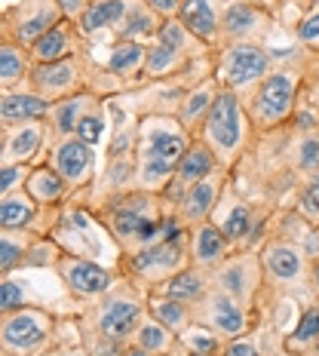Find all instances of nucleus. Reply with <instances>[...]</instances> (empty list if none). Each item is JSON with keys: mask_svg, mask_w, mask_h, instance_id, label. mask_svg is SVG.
I'll list each match as a JSON object with an SVG mask.
<instances>
[{"mask_svg": "<svg viewBox=\"0 0 319 356\" xmlns=\"http://www.w3.org/2000/svg\"><path fill=\"white\" fill-rule=\"evenodd\" d=\"M224 356H258V350H255V344L252 341H231L227 344V350H224Z\"/></svg>", "mask_w": 319, "mask_h": 356, "instance_id": "nucleus-45", "label": "nucleus"}, {"mask_svg": "<svg viewBox=\"0 0 319 356\" xmlns=\"http://www.w3.org/2000/svg\"><path fill=\"white\" fill-rule=\"evenodd\" d=\"M47 215L43 206H37L28 191H13V194L0 197V231H34L37 234V218Z\"/></svg>", "mask_w": 319, "mask_h": 356, "instance_id": "nucleus-29", "label": "nucleus"}, {"mask_svg": "<svg viewBox=\"0 0 319 356\" xmlns=\"http://www.w3.org/2000/svg\"><path fill=\"white\" fill-rule=\"evenodd\" d=\"M197 58H188L184 53H178L172 47H163V43H147V58H145V83L147 80H172L181 77L184 71L194 68Z\"/></svg>", "mask_w": 319, "mask_h": 356, "instance_id": "nucleus-32", "label": "nucleus"}, {"mask_svg": "<svg viewBox=\"0 0 319 356\" xmlns=\"http://www.w3.org/2000/svg\"><path fill=\"white\" fill-rule=\"evenodd\" d=\"M147 316L157 320L160 325H166L169 332H175L178 338L194 325V307L181 301H172L160 292H147Z\"/></svg>", "mask_w": 319, "mask_h": 356, "instance_id": "nucleus-33", "label": "nucleus"}, {"mask_svg": "<svg viewBox=\"0 0 319 356\" xmlns=\"http://www.w3.org/2000/svg\"><path fill=\"white\" fill-rule=\"evenodd\" d=\"M231 0H184L178 19L188 25V31H194L203 43H209L212 49H218L221 43V13Z\"/></svg>", "mask_w": 319, "mask_h": 356, "instance_id": "nucleus-21", "label": "nucleus"}, {"mask_svg": "<svg viewBox=\"0 0 319 356\" xmlns=\"http://www.w3.org/2000/svg\"><path fill=\"white\" fill-rule=\"evenodd\" d=\"M255 323V310L249 304L236 301L234 295L221 292V289H209L203 301L194 307V325H203V329L215 332L224 341H236L243 338Z\"/></svg>", "mask_w": 319, "mask_h": 356, "instance_id": "nucleus-9", "label": "nucleus"}, {"mask_svg": "<svg viewBox=\"0 0 319 356\" xmlns=\"http://www.w3.org/2000/svg\"><path fill=\"white\" fill-rule=\"evenodd\" d=\"M31 56H34V62H58V58L86 56V37L80 34L74 19H62L56 28H49V31L34 43Z\"/></svg>", "mask_w": 319, "mask_h": 356, "instance_id": "nucleus-19", "label": "nucleus"}, {"mask_svg": "<svg viewBox=\"0 0 319 356\" xmlns=\"http://www.w3.org/2000/svg\"><path fill=\"white\" fill-rule=\"evenodd\" d=\"M151 10H157L163 19H169V16H178V10H181V3L184 0H145Z\"/></svg>", "mask_w": 319, "mask_h": 356, "instance_id": "nucleus-43", "label": "nucleus"}, {"mask_svg": "<svg viewBox=\"0 0 319 356\" xmlns=\"http://www.w3.org/2000/svg\"><path fill=\"white\" fill-rule=\"evenodd\" d=\"M123 356H151V353H147L145 347H138V344H129V350H126Z\"/></svg>", "mask_w": 319, "mask_h": 356, "instance_id": "nucleus-46", "label": "nucleus"}, {"mask_svg": "<svg viewBox=\"0 0 319 356\" xmlns=\"http://www.w3.org/2000/svg\"><path fill=\"white\" fill-rule=\"evenodd\" d=\"M53 332V316L43 307H22L16 314H3V329H0V338H3V350L10 353H31Z\"/></svg>", "mask_w": 319, "mask_h": 356, "instance_id": "nucleus-13", "label": "nucleus"}, {"mask_svg": "<svg viewBox=\"0 0 319 356\" xmlns=\"http://www.w3.org/2000/svg\"><path fill=\"white\" fill-rule=\"evenodd\" d=\"M56 3H58V10L65 13V19H74V22H77L80 13H83L86 6H89V0H56Z\"/></svg>", "mask_w": 319, "mask_h": 356, "instance_id": "nucleus-44", "label": "nucleus"}, {"mask_svg": "<svg viewBox=\"0 0 319 356\" xmlns=\"http://www.w3.org/2000/svg\"><path fill=\"white\" fill-rule=\"evenodd\" d=\"M101 102V95H95L92 89H83V92L71 95V99H62L56 102L53 111H49V117L43 123H47V138L49 145L53 142H62V138H71L74 132H77V123L83 120V114L89 108H95Z\"/></svg>", "mask_w": 319, "mask_h": 356, "instance_id": "nucleus-20", "label": "nucleus"}, {"mask_svg": "<svg viewBox=\"0 0 319 356\" xmlns=\"http://www.w3.org/2000/svg\"><path fill=\"white\" fill-rule=\"evenodd\" d=\"M261 264L264 280L270 286H295L307 273V252L286 236H273L261 243Z\"/></svg>", "mask_w": 319, "mask_h": 356, "instance_id": "nucleus-16", "label": "nucleus"}, {"mask_svg": "<svg viewBox=\"0 0 319 356\" xmlns=\"http://www.w3.org/2000/svg\"><path fill=\"white\" fill-rule=\"evenodd\" d=\"M145 58H147V43L136 40H117L111 47L105 71L114 74L117 80H129V83H145Z\"/></svg>", "mask_w": 319, "mask_h": 356, "instance_id": "nucleus-31", "label": "nucleus"}, {"mask_svg": "<svg viewBox=\"0 0 319 356\" xmlns=\"http://www.w3.org/2000/svg\"><path fill=\"white\" fill-rule=\"evenodd\" d=\"M310 356H319V338L313 341V347H310Z\"/></svg>", "mask_w": 319, "mask_h": 356, "instance_id": "nucleus-48", "label": "nucleus"}, {"mask_svg": "<svg viewBox=\"0 0 319 356\" xmlns=\"http://www.w3.org/2000/svg\"><path fill=\"white\" fill-rule=\"evenodd\" d=\"M255 126H252L246 105H243V95L234 89L218 86V95L212 102V111L206 117L203 129L197 132V138H203L206 145L215 151L218 163L234 172L243 163V157L252 151V138H255Z\"/></svg>", "mask_w": 319, "mask_h": 356, "instance_id": "nucleus-4", "label": "nucleus"}, {"mask_svg": "<svg viewBox=\"0 0 319 356\" xmlns=\"http://www.w3.org/2000/svg\"><path fill=\"white\" fill-rule=\"evenodd\" d=\"M43 145H49L47 123L43 120L3 126V129H0V166H16V163L31 166V160H37Z\"/></svg>", "mask_w": 319, "mask_h": 356, "instance_id": "nucleus-18", "label": "nucleus"}, {"mask_svg": "<svg viewBox=\"0 0 319 356\" xmlns=\"http://www.w3.org/2000/svg\"><path fill=\"white\" fill-rule=\"evenodd\" d=\"M163 25V16L157 10L145 3V0H132L126 19L117 25L114 31V43L117 40H136V43H154L157 40V31Z\"/></svg>", "mask_w": 319, "mask_h": 356, "instance_id": "nucleus-30", "label": "nucleus"}, {"mask_svg": "<svg viewBox=\"0 0 319 356\" xmlns=\"http://www.w3.org/2000/svg\"><path fill=\"white\" fill-rule=\"evenodd\" d=\"M53 105L47 99H40L28 86L19 89H3L0 95V126H19V123H37L47 120Z\"/></svg>", "mask_w": 319, "mask_h": 356, "instance_id": "nucleus-23", "label": "nucleus"}, {"mask_svg": "<svg viewBox=\"0 0 319 356\" xmlns=\"http://www.w3.org/2000/svg\"><path fill=\"white\" fill-rule=\"evenodd\" d=\"M105 129H108V123H105V102H99V105L89 108L83 114V120L77 123V132H74V136H77L80 142H86V145L95 147L101 142V136H105Z\"/></svg>", "mask_w": 319, "mask_h": 356, "instance_id": "nucleus-40", "label": "nucleus"}, {"mask_svg": "<svg viewBox=\"0 0 319 356\" xmlns=\"http://www.w3.org/2000/svg\"><path fill=\"white\" fill-rule=\"evenodd\" d=\"M295 212L301 215L307 225L319 227V172L304 178V184L298 188V203H295Z\"/></svg>", "mask_w": 319, "mask_h": 356, "instance_id": "nucleus-39", "label": "nucleus"}, {"mask_svg": "<svg viewBox=\"0 0 319 356\" xmlns=\"http://www.w3.org/2000/svg\"><path fill=\"white\" fill-rule=\"evenodd\" d=\"M147 320V292L120 277V283L101 295L83 316V338L95 356H123L132 335Z\"/></svg>", "mask_w": 319, "mask_h": 356, "instance_id": "nucleus-1", "label": "nucleus"}, {"mask_svg": "<svg viewBox=\"0 0 319 356\" xmlns=\"http://www.w3.org/2000/svg\"><path fill=\"white\" fill-rule=\"evenodd\" d=\"M277 25L273 3L267 0H231L221 13V43H264Z\"/></svg>", "mask_w": 319, "mask_h": 356, "instance_id": "nucleus-10", "label": "nucleus"}, {"mask_svg": "<svg viewBox=\"0 0 319 356\" xmlns=\"http://www.w3.org/2000/svg\"><path fill=\"white\" fill-rule=\"evenodd\" d=\"M227 169H218V172H212L209 178H203V181L190 184L188 191L181 194V200L172 206V212L181 218V225L188 227H197L203 225V221H212L215 212H218L221 206V197H224L227 191Z\"/></svg>", "mask_w": 319, "mask_h": 356, "instance_id": "nucleus-15", "label": "nucleus"}, {"mask_svg": "<svg viewBox=\"0 0 319 356\" xmlns=\"http://www.w3.org/2000/svg\"><path fill=\"white\" fill-rule=\"evenodd\" d=\"M316 138H319V129H316Z\"/></svg>", "mask_w": 319, "mask_h": 356, "instance_id": "nucleus-50", "label": "nucleus"}, {"mask_svg": "<svg viewBox=\"0 0 319 356\" xmlns=\"http://www.w3.org/2000/svg\"><path fill=\"white\" fill-rule=\"evenodd\" d=\"M292 31H295V40L301 43V49L319 56V0H310V3L304 6L301 19L295 22Z\"/></svg>", "mask_w": 319, "mask_h": 356, "instance_id": "nucleus-36", "label": "nucleus"}, {"mask_svg": "<svg viewBox=\"0 0 319 356\" xmlns=\"http://www.w3.org/2000/svg\"><path fill=\"white\" fill-rule=\"evenodd\" d=\"M212 286L221 289V292H227V295H234L236 301L255 307V298L267 286L261 252L249 249V246L243 252H231V255L212 270Z\"/></svg>", "mask_w": 319, "mask_h": 356, "instance_id": "nucleus-7", "label": "nucleus"}, {"mask_svg": "<svg viewBox=\"0 0 319 356\" xmlns=\"http://www.w3.org/2000/svg\"><path fill=\"white\" fill-rule=\"evenodd\" d=\"M215 95H218V80H215L212 74L209 77H203L199 83H194L188 92H184L181 105L175 108V117H178V123L190 132V136H197V132L203 129L206 117H209V111H212Z\"/></svg>", "mask_w": 319, "mask_h": 356, "instance_id": "nucleus-24", "label": "nucleus"}, {"mask_svg": "<svg viewBox=\"0 0 319 356\" xmlns=\"http://www.w3.org/2000/svg\"><path fill=\"white\" fill-rule=\"evenodd\" d=\"M56 356H89V353H83V350H65V353H56Z\"/></svg>", "mask_w": 319, "mask_h": 356, "instance_id": "nucleus-47", "label": "nucleus"}, {"mask_svg": "<svg viewBox=\"0 0 319 356\" xmlns=\"http://www.w3.org/2000/svg\"><path fill=\"white\" fill-rule=\"evenodd\" d=\"M56 273L62 277L65 289L74 295L77 301H99L101 295H108L111 289L120 283L114 270L95 264L86 255H74V252H62L56 261Z\"/></svg>", "mask_w": 319, "mask_h": 356, "instance_id": "nucleus-12", "label": "nucleus"}, {"mask_svg": "<svg viewBox=\"0 0 319 356\" xmlns=\"http://www.w3.org/2000/svg\"><path fill=\"white\" fill-rule=\"evenodd\" d=\"M270 71L273 53L264 43H224L212 53V77L240 95H249Z\"/></svg>", "mask_w": 319, "mask_h": 356, "instance_id": "nucleus-6", "label": "nucleus"}, {"mask_svg": "<svg viewBox=\"0 0 319 356\" xmlns=\"http://www.w3.org/2000/svg\"><path fill=\"white\" fill-rule=\"evenodd\" d=\"M209 289H212V273L203 270V267H197V264H188L184 270H178L175 277H169L160 289H154V292L166 295V298H172V301H181V304L197 307V304L209 295Z\"/></svg>", "mask_w": 319, "mask_h": 356, "instance_id": "nucleus-26", "label": "nucleus"}, {"mask_svg": "<svg viewBox=\"0 0 319 356\" xmlns=\"http://www.w3.org/2000/svg\"><path fill=\"white\" fill-rule=\"evenodd\" d=\"M295 356H301V353H295Z\"/></svg>", "mask_w": 319, "mask_h": 356, "instance_id": "nucleus-51", "label": "nucleus"}, {"mask_svg": "<svg viewBox=\"0 0 319 356\" xmlns=\"http://www.w3.org/2000/svg\"><path fill=\"white\" fill-rule=\"evenodd\" d=\"M89 71H86V56H71L58 58V62H34L31 77H28V89L47 99L49 105L62 99L89 89Z\"/></svg>", "mask_w": 319, "mask_h": 356, "instance_id": "nucleus-8", "label": "nucleus"}, {"mask_svg": "<svg viewBox=\"0 0 319 356\" xmlns=\"http://www.w3.org/2000/svg\"><path fill=\"white\" fill-rule=\"evenodd\" d=\"M218 169H224L218 163V157H215V151L209 145L203 142V138H197L194 136V142H190L188 147V154L181 157V163H178V169H175V178L169 181V188L163 191V200L169 203V209L181 200V194L190 188V184H197V181H203V178H209L212 172H218Z\"/></svg>", "mask_w": 319, "mask_h": 356, "instance_id": "nucleus-17", "label": "nucleus"}, {"mask_svg": "<svg viewBox=\"0 0 319 356\" xmlns=\"http://www.w3.org/2000/svg\"><path fill=\"white\" fill-rule=\"evenodd\" d=\"M301 3H310V0H301Z\"/></svg>", "mask_w": 319, "mask_h": 356, "instance_id": "nucleus-49", "label": "nucleus"}, {"mask_svg": "<svg viewBox=\"0 0 319 356\" xmlns=\"http://www.w3.org/2000/svg\"><path fill=\"white\" fill-rule=\"evenodd\" d=\"M310 58H288L283 65H273V71L252 89L249 95H243V105L252 126L258 136L273 129H286L292 123L295 111L301 105V92L307 86V74H310Z\"/></svg>", "mask_w": 319, "mask_h": 356, "instance_id": "nucleus-3", "label": "nucleus"}, {"mask_svg": "<svg viewBox=\"0 0 319 356\" xmlns=\"http://www.w3.org/2000/svg\"><path fill=\"white\" fill-rule=\"evenodd\" d=\"M190 264V252L181 243H151V246L120 252L117 258V273L129 283L142 286L145 292H154L166 283L169 277H175L178 270Z\"/></svg>", "mask_w": 319, "mask_h": 356, "instance_id": "nucleus-5", "label": "nucleus"}, {"mask_svg": "<svg viewBox=\"0 0 319 356\" xmlns=\"http://www.w3.org/2000/svg\"><path fill=\"white\" fill-rule=\"evenodd\" d=\"M65 19L56 0H19L3 10V37H13L16 43L31 49L49 28H56Z\"/></svg>", "mask_w": 319, "mask_h": 356, "instance_id": "nucleus-11", "label": "nucleus"}, {"mask_svg": "<svg viewBox=\"0 0 319 356\" xmlns=\"http://www.w3.org/2000/svg\"><path fill=\"white\" fill-rule=\"evenodd\" d=\"M178 344L188 347L190 356H218V350H221V338L215 335V332L203 329V325H190V329L178 338Z\"/></svg>", "mask_w": 319, "mask_h": 356, "instance_id": "nucleus-38", "label": "nucleus"}, {"mask_svg": "<svg viewBox=\"0 0 319 356\" xmlns=\"http://www.w3.org/2000/svg\"><path fill=\"white\" fill-rule=\"evenodd\" d=\"M157 43H163V47H172V49H178V53H184L188 58H209L212 56L209 43H203L194 31H188V25H184L178 16L163 19V25L157 31Z\"/></svg>", "mask_w": 319, "mask_h": 356, "instance_id": "nucleus-34", "label": "nucleus"}, {"mask_svg": "<svg viewBox=\"0 0 319 356\" xmlns=\"http://www.w3.org/2000/svg\"><path fill=\"white\" fill-rule=\"evenodd\" d=\"M25 191H28V197H31L37 206H43V209L65 206V200L74 197L71 184L65 181V178L58 175L49 163H40V166L31 169V175H28V181H25Z\"/></svg>", "mask_w": 319, "mask_h": 356, "instance_id": "nucleus-25", "label": "nucleus"}, {"mask_svg": "<svg viewBox=\"0 0 319 356\" xmlns=\"http://www.w3.org/2000/svg\"><path fill=\"white\" fill-rule=\"evenodd\" d=\"M28 175H31V166H25V163L3 166V172H0V197L13 194V191H22L25 181H28Z\"/></svg>", "mask_w": 319, "mask_h": 356, "instance_id": "nucleus-42", "label": "nucleus"}, {"mask_svg": "<svg viewBox=\"0 0 319 356\" xmlns=\"http://www.w3.org/2000/svg\"><path fill=\"white\" fill-rule=\"evenodd\" d=\"M316 338H319V298L310 304V307H304L298 329H295L292 338H288V350L301 353V347H313Z\"/></svg>", "mask_w": 319, "mask_h": 356, "instance_id": "nucleus-37", "label": "nucleus"}, {"mask_svg": "<svg viewBox=\"0 0 319 356\" xmlns=\"http://www.w3.org/2000/svg\"><path fill=\"white\" fill-rule=\"evenodd\" d=\"M34 68V56L28 47L16 43L13 37L0 34V86L3 89H19L28 83Z\"/></svg>", "mask_w": 319, "mask_h": 356, "instance_id": "nucleus-28", "label": "nucleus"}, {"mask_svg": "<svg viewBox=\"0 0 319 356\" xmlns=\"http://www.w3.org/2000/svg\"><path fill=\"white\" fill-rule=\"evenodd\" d=\"M132 344H138V347H145L151 356H169V350L178 344V335L175 332H169L166 325H160L157 320H147L138 325V332L132 335Z\"/></svg>", "mask_w": 319, "mask_h": 356, "instance_id": "nucleus-35", "label": "nucleus"}, {"mask_svg": "<svg viewBox=\"0 0 319 356\" xmlns=\"http://www.w3.org/2000/svg\"><path fill=\"white\" fill-rule=\"evenodd\" d=\"M132 0H89V6L80 13L77 28L86 40L99 37L101 31H117V25L126 19Z\"/></svg>", "mask_w": 319, "mask_h": 356, "instance_id": "nucleus-27", "label": "nucleus"}, {"mask_svg": "<svg viewBox=\"0 0 319 356\" xmlns=\"http://www.w3.org/2000/svg\"><path fill=\"white\" fill-rule=\"evenodd\" d=\"M190 142L194 136L178 123L175 114H145L136 138V188L163 194Z\"/></svg>", "mask_w": 319, "mask_h": 356, "instance_id": "nucleus-2", "label": "nucleus"}, {"mask_svg": "<svg viewBox=\"0 0 319 356\" xmlns=\"http://www.w3.org/2000/svg\"><path fill=\"white\" fill-rule=\"evenodd\" d=\"M188 252H190V264L203 267V270H215L227 255L234 252L231 240L221 234V227L215 221H203V225L190 227V240H188Z\"/></svg>", "mask_w": 319, "mask_h": 356, "instance_id": "nucleus-22", "label": "nucleus"}, {"mask_svg": "<svg viewBox=\"0 0 319 356\" xmlns=\"http://www.w3.org/2000/svg\"><path fill=\"white\" fill-rule=\"evenodd\" d=\"M47 163L71 184L74 194H86V191L92 188L95 154H92V145L80 142L77 136L47 145Z\"/></svg>", "mask_w": 319, "mask_h": 356, "instance_id": "nucleus-14", "label": "nucleus"}, {"mask_svg": "<svg viewBox=\"0 0 319 356\" xmlns=\"http://www.w3.org/2000/svg\"><path fill=\"white\" fill-rule=\"evenodd\" d=\"M22 307H28V289L13 277H3V283H0V314H16Z\"/></svg>", "mask_w": 319, "mask_h": 356, "instance_id": "nucleus-41", "label": "nucleus"}]
</instances>
